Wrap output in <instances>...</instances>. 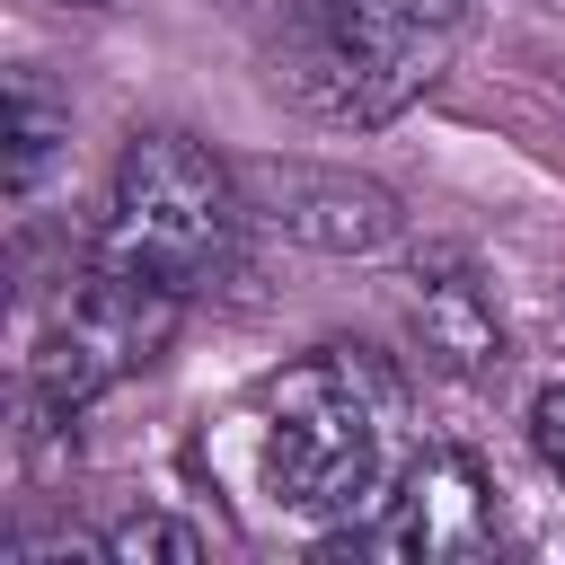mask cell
<instances>
[{
	"mask_svg": "<svg viewBox=\"0 0 565 565\" xmlns=\"http://www.w3.org/2000/svg\"><path fill=\"white\" fill-rule=\"evenodd\" d=\"M62 132H71V115L44 97V79H35V71H18V88H9V194H18V203H26V194H35V177L53 168Z\"/></svg>",
	"mask_w": 565,
	"mask_h": 565,
	"instance_id": "8",
	"label": "cell"
},
{
	"mask_svg": "<svg viewBox=\"0 0 565 565\" xmlns=\"http://www.w3.org/2000/svg\"><path fill=\"white\" fill-rule=\"evenodd\" d=\"M371 547L388 556H477L494 547V486L468 450H415L380 503Z\"/></svg>",
	"mask_w": 565,
	"mask_h": 565,
	"instance_id": "5",
	"label": "cell"
},
{
	"mask_svg": "<svg viewBox=\"0 0 565 565\" xmlns=\"http://www.w3.org/2000/svg\"><path fill=\"white\" fill-rule=\"evenodd\" d=\"M238 221H247V194L238 177L194 141V132H132L124 159H115V185H106V221H97V256L106 274H132V282H159V291H203L230 247H238Z\"/></svg>",
	"mask_w": 565,
	"mask_h": 565,
	"instance_id": "3",
	"label": "cell"
},
{
	"mask_svg": "<svg viewBox=\"0 0 565 565\" xmlns=\"http://www.w3.org/2000/svg\"><path fill=\"white\" fill-rule=\"evenodd\" d=\"M177 309H185L177 291L88 265V282L71 291V309L53 318V335L35 344V371H26V397H35V415H79L97 388H115L132 362H150V353L168 344Z\"/></svg>",
	"mask_w": 565,
	"mask_h": 565,
	"instance_id": "4",
	"label": "cell"
},
{
	"mask_svg": "<svg viewBox=\"0 0 565 565\" xmlns=\"http://www.w3.org/2000/svg\"><path fill=\"white\" fill-rule=\"evenodd\" d=\"M530 441H539V459L565 477V380H556V388H539V406H530Z\"/></svg>",
	"mask_w": 565,
	"mask_h": 565,
	"instance_id": "11",
	"label": "cell"
},
{
	"mask_svg": "<svg viewBox=\"0 0 565 565\" xmlns=\"http://www.w3.org/2000/svg\"><path fill=\"white\" fill-rule=\"evenodd\" d=\"M230 9H238V18H247L265 44H282V35H291V26H309L327 0H230Z\"/></svg>",
	"mask_w": 565,
	"mask_h": 565,
	"instance_id": "10",
	"label": "cell"
},
{
	"mask_svg": "<svg viewBox=\"0 0 565 565\" xmlns=\"http://www.w3.org/2000/svg\"><path fill=\"white\" fill-rule=\"evenodd\" d=\"M468 35V0H327L309 26L265 44L274 88L318 124H388L415 106Z\"/></svg>",
	"mask_w": 565,
	"mask_h": 565,
	"instance_id": "2",
	"label": "cell"
},
{
	"mask_svg": "<svg viewBox=\"0 0 565 565\" xmlns=\"http://www.w3.org/2000/svg\"><path fill=\"white\" fill-rule=\"evenodd\" d=\"M406 318H415L424 353H441L450 371H494L503 362V327H494L468 265H415L406 274Z\"/></svg>",
	"mask_w": 565,
	"mask_h": 565,
	"instance_id": "7",
	"label": "cell"
},
{
	"mask_svg": "<svg viewBox=\"0 0 565 565\" xmlns=\"http://www.w3.org/2000/svg\"><path fill=\"white\" fill-rule=\"evenodd\" d=\"M97 556H106V565H194V556H203V530H185V521H168V512H132V521H115V530L97 539Z\"/></svg>",
	"mask_w": 565,
	"mask_h": 565,
	"instance_id": "9",
	"label": "cell"
},
{
	"mask_svg": "<svg viewBox=\"0 0 565 565\" xmlns=\"http://www.w3.org/2000/svg\"><path fill=\"white\" fill-rule=\"evenodd\" d=\"M397 468V371L371 344H318L256 388V477L282 512H380Z\"/></svg>",
	"mask_w": 565,
	"mask_h": 565,
	"instance_id": "1",
	"label": "cell"
},
{
	"mask_svg": "<svg viewBox=\"0 0 565 565\" xmlns=\"http://www.w3.org/2000/svg\"><path fill=\"white\" fill-rule=\"evenodd\" d=\"M256 203H265L291 238H309V247H327V256H371V247L397 238V194L371 185V177H353V168L274 159V168H256Z\"/></svg>",
	"mask_w": 565,
	"mask_h": 565,
	"instance_id": "6",
	"label": "cell"
},
{
	"mask_svg": "<svg viewBox=\"0 0 565 565\" xmlns=\"http://www.w3.org/2000/svg\"><path fill=\"white\" fill-rule=\"evenodd\" d=\"M71 9H106V0H71Z\"/></svg>",
	"mask_w": 565,
	"mask_h": 565,
	"instance_id": "12",
	"label": "cell"
}]
</instances>
